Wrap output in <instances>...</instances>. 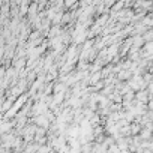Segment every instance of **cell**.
Returning a JSON list of instances; mask_svg holds the SVG:
<instances>
[{
    "label": "cell",
    "mask_w": 153,
    "mask_h": 153,
    "mask_svg": "<svg viewBox=\"0 0 153 153\" xmlns=\"http://www.w3.org/2000/svg\"><path fill=\"white\" fill-rule=\"evenodd\" d=\"M149 108H150V110H153V99H152V101H149Z\"/></svg>",
    "instance_id": "6da1fadb"
}]
</instances>
